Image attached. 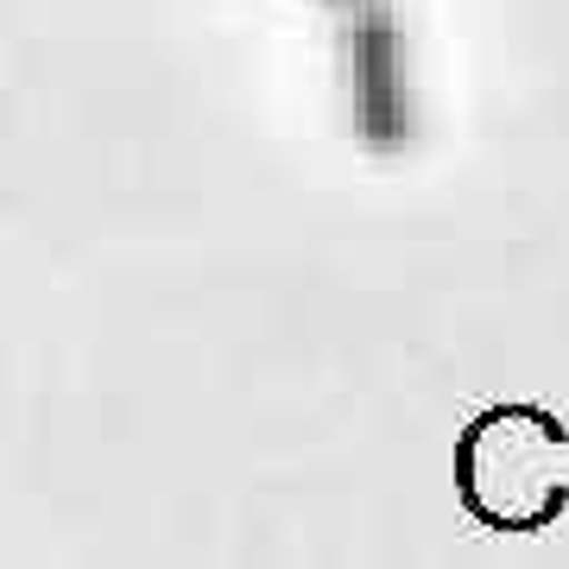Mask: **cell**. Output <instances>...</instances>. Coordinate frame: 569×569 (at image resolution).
<instances>
[{
  "instance_id": "obj_1",
  "label": "cell",
  "mask_w": 569,
  "mask_h": 569,
  "mask_svg": "<svg viewBox=\"0 0 569 569\" xmlns=\"http://www.w3.org/2000/svg\"><path fill=\"white\" fill-rule=\"evenodd\" d=\"M468 507L488 526L531 531L563 507V430L545 411H493L462 443Z\"/></svg>"
}]
</instances>
